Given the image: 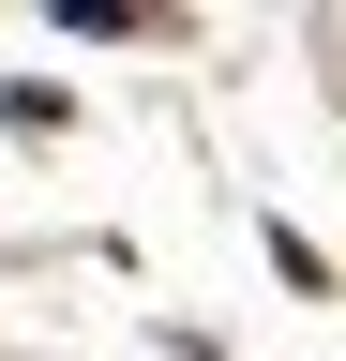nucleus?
Returning <instances> with one entry per match:
<instances>
[{"mask_svg":"<svg viewBox=\"0 0 346 361\" xmlns=\"http://www.w3.org/2000/svg\"><path fill=\"white\" fill-rule=\"evenodd\" d=\"M61 30H75V45H136L151 16H136V0H61Z\"/></svg>","mask_w":346,"mask_h":361,"instance_id":"obj_1","label":"nucleus"},{"mask_svg":"<svg viewBox=\"0 0 346 361\" xmlns=\"http://www.w3.org/2000/svg\"><path fill=\"white\" fill-rule=\"evenodd\" d=\"M0 121H16V135H61V90H30V75H0Z\"/></svg>","mask_w":346,"mask_h":361,"instance_id":"obj_2","label":"nucleus"}]
</instances>
